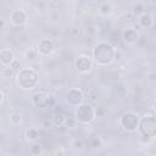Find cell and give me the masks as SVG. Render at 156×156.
I'll return each instance as SVG.
<instances>
[{"label":"cell","instance_id":"15","mask_svg":"<svg viewBox=\"0 0 156 156\" xmlns=\"http://www.w3.org/2000/svg\"><path fill=\"white\" fill-rule=\"evenodd\" d=\"M145 9H144V6H143V4L141 2H135L134 5H133V7H132V12L135 15V16H140V15H143L145 11H144Z\"/></svg>","mask_w":156,"mask_h":156},{"label":"cell","instance_id":"30","mask_svg":"<svg viewBox=\"0 0 156 156\" xmlns=\"http://www.w3.org/2000/svg\"><path fill=\"white\" fill-rule=\"evenodd\" d=\"M155 144H156V139H155Z\"/></svg>","mask_w":156,"mask_h":156},{"label":"cell","instance_id":"9","mask_svg":"<svg viewBox=\"0 0 156 156\" xmlns=\"http://www.w3.org/2000/svg\"><path fill=\"white\" fill-rule=\"evenodd\" d=\"M122 37L127 44H133L138 40V32L134 28H128L122 33Z\"/></svg>","mask_w":156,"mask_h":156},{"label":"cell","instance_id":"23","mask_svg":"<svg viewBox=\"0 0 156 156\" xmlns=\"http://www.w3.org/2000/svg\"><path fill=\"white\" fill-rule=\"evenodd\" d=\"M12 73H13V69L10 66H6V67L2 68V76H4V78H10L12 76Z\"/></svg>","mask_w":156,"mask_h":156},{"label":"cell","instance_id":"25","mask_svg":"<svg viewBox=\"0 0 156 156\" xmlns=\"http://www.w3.org/2000/svg\"><path fill=\"white\" fill-rule=\"evenodd\" d=\"M122 56H123V52H122L119 49L115 50V52H113V61H116V62H119V61L122 60Z\"/></svg>","mask_w":156,"mask_h":156},{"label":"cell","instance_id":"16","mask_svg":"<svg viewBox=\"0 0 156 156\" xmlns=\"http://www.w3.org/2000/svg\"><path fill=\"white\" fill-rule=\"evenodd\" d=\"M38 55H39L38 50H32V49H29V50H27V51L24 52L26 58L29 60V61H34V60H37V58H38Z\"/></svg>","mask_w":156,"mask_h":156},{"label":"cell","instance_id":"29","mask_svg":"<svg viewBox=\"0 0 156 156\" xmlns=\"http://www.w3.org/2000/svg\"><path fill=\"white\" fill-rule=\"evenodd\" d=\"M154 44H155V46H156V35L154 37Z\"/></svg>","mask_w":156,"mask_h":156},{"label":"cell","instance_id":"20","mask_svg":"<svg viewBox=\"0 0 156 156\" xmlns=\"http://www.w3.org/2000/svg\"><path fill=\"white\" fill-rule=\"evenodd\" d=\"M145 78L150 83H156V71H149L145 74Z\"/></svg>","mask_w":156,"mask_h":156},{"label":"cell","instance_id":"4","mask_svg":"<svg viewBox=\"0 0 156 156\" xmlns=\"http://www.w3.org/2000/svg\"><path fill=\"white\" fill-rule=\"evenodd\" d=\"M27 13L26 11L21 10V9H17V10H12L10 16H9V20L10 22L13 24V26H23L26 22H27Z\"/></svg>","mask_w":156,"mask_h":156},{"label":"cell","instance_id":"7","mask_svg":"<svg viewBox=\"0 0 156 156\" xmlns=\"http://www.w3.org/2000/svg\"><path fill=\"white\" fill-rule=\"evenodd\" d=\"M38 52L43 56H49L54 51V43L50 39H41L38 43Z\"/></svg>","mask_w":156,"mask_h":156},{"label":"cell","instance_id":"28","mask_svg":"<svg viewBox=\"0 0 156 156\" xmlns=\"http://www.w3.org/2000/svg\"><path fill=\"white\" fill-rule=\"evenodd\" d=\"M50 1V4L52 5V6H56V5H58V2L61 1V0H49Z\"/></svg>","mask_w":156,"mask_h":156},{"label":"cell","instance_id":"5","mask_svg":"<svg viewBox=\"0 0 156 156\" xmlns=\"http://www.w3.org/2000/svg\"><path fill=\"white\" fill-rule=\"evenodd\" d=\"M33 101H34L35 106H38V107H45V106H50L52 104L50 94L44 90H39L38 93H35L33 95Z\"/></svg>","mask_w":156,"mask_h":156},{"label":"cell","instance_id":"26","mask_svg":"<svg viewBox=\"0 0 156 156\" xmlns=\"http://www.w3.org/2000/svg\"><path fill=\"white\" fill-rule=\"evenodd\" d=\"M10 67H11L13 71H17V69H20V60H18V58H15V60L11 62Z\"/></svg>","mask_w":156,"mask_h":156},{"label":"cell","instance_id":"18","mask_svg":"<svg viewBox=\"0 0 156 156\" xmlns=\"http://www.w3.org/2000/svg\"><path fill=\"white\" fill-rule=\"evenodd\" d=\"M30 154L32 155H41L43 154V146L39 145V144H34L30 146Z\"/></svg>","mask_w":156,"mask_h":156},{"label":"cell","instance_id":"22","mask_svg":"<svg viewBox=\"0 0 156 156\" xmlns=\"http://www.w3.org/2000/svg\"><path fill=\"white\" fill-rule=\"evenodd\" d=\"M101 145H102V141H101L100 138L94 136V138L90 139V146H93V147H100Z\"/></svg>","mask_w":156,"mask_h":156},{"label":"cell","instance_id":"11","mask_svg":"<svg viewBox=\"0 0 156 156\" xmlns=\"http://www.w3.org/2000/svg\"><path fill=\"white\" fill-rule=\"evenodd\" d=\"M66 116L62 113V112H56L52 117V121H54V126L55 127H63L65 126V122H66Z\"/></svg>","mask_w":156,"mask_h":156},{"label":"cell","instance_id":"6","mask_svg":"<svg viewBox=\"0 0 156 156\" xmlns=\"http://www.w3.org/2000/svg\"><path fill=\"white\" fill-rule=\"evenodd\" d=\"M74 67L77 68L78 72L85 73V72H88V71L91 69V61L87 56H83V55L82 56H78L76 58V61H74Z\"/></svg>","mask_w":156,"mask_h":156},{"label":"cell","instance_id":"19","mask_svg":"<svg viewBox=\"0 0 156 156\" xmlns=\"http://www.w3.org/2000/svg\"><path fill=\"white\" fill-rule=\"evenodd\" d=\"M41 127H44V128H51V127H54L52 117H51V118H49V117L43 118V121H41Z\"/></svg>","mask_w":156,"mask_h":156},{"label":"cell","instance_id":"17","mask_svg":"<svg viewBox=\"0 0 156 156\" xmlns=\"http://www.w3.org/2000/svg\"><path fill=\"white\" fill-rule=\"evenodd\" d=\"M87 96L89 100L91 101H96L98 100V90L94 88H90L89 90H87Z\"/></svg>","mask_w":156,"mask_h":156},{"label":"cell","instance_id":"3","mask_svg":"<svg viewBox=\"0 0 156 156\" xmlns=\"http://www.w3.org/2000/svg\"><path fill=\"white\" fill-rule=\"evenodd\" d=\"M121 126L127 132H134L138 128V116L133 112H126L121 118Z\"/></svg>","mask_w":156,"mask_h":156},{"label":"cell","instance_id":"2","mask_svg":"<svg viewBox=\"0 0 156 156\" xmlns=\"http://www.w3.org/2000/svg\"><path fill=\"white\" fill-rule=\"evenodd\" d=\"M95 111L89 104L79 105L76 110V119L80 123H90L94 119Z\"/></svg>","mask_w":156,"mask_h":156},{"label":"cell","instance_id":"21","mask_svg":"<svg viewBox=\"0 0 156 156\" xmlns=\"http://www.w3.org/2000/svg\"><path fill=\"white\" fill-rule=\"evenodd\" d=\"M72 146H73L74 149H77V150H82V149L84 147V141H83L82 139H74V140L72 141Z\"/></svg>","mask_w":156,"mask_h":156},{"label":"cell","instance_id":"10","mask_svg":"<svg viewBox=\"0 0 156 156\" xmlns=\"http://www.w3.org/2000/svg\"><path fill=\"white\" fill-rule=\"evenodd\" d=\"M138 22H139V26L143 28H150L154 24V20H152L151 15L147 12H144L143 15H140Z\"/></svg>","mask_w":156,"mask_h":156},{"label":"cell","instance_id":"13","mask_svg":"<svg viewBox=\"0 0 156 156\" xmlns=\"http://www.w3.org/2000/svg\"><path fill=\"white\" fill-rule=\"evenodd\" d=\"M9 123L11 126H20L22 123V115L13 112L11 115H9Z\"/></svg>","mask_w":156,"mask_h":156},{"label":"cell","instance_id":"14","mask_svg":"<svg viewBox=\"0 0 156 156\" xmlns=\"http://www.w3.org/2000/svg\"><path fill=\"white\" fill-rule=\"evenodd\" d=\"M99 12H100V15H102V16H108V15H111V12H112V6H111L110 4H107V2H104V4L100 5Z\"/></svg>","mask_w":156,"mask_h":156},{"label":"cell","instance_id":"12","mask_svg":"<svg viewBox=\"0 0 156 156\" xmlns=\"http://www.w3.org/2000/svg\"><path fill=\"white\" fill-rule=\"evenodd\" d=\"M38 138H39V130L37 128L32 127V128L26 130V139L28 141H35Z\"/></svg>","mask_w":156,"mask_h":156},{"label":"cell","instance_id":"27","mask_svg":"<svg viewBox=\"0 0 156 156\" xmlns=\"http://www.w3.org/2000/svg\"><path fill=\"white\" fill-rule=\"evenodd\" d=\"M0 93H1V101H0V105L2 106V105H4V102H5V91L1 89V91H0Z\"/></svg>","mask_w":156,"mask_h":156},{"label":"cell","instance_id":"8","mask_svg":"<svg viewBox=\"0 0 156 156\" xmlns=\"http://www.w3.org/2000/svg\"><path fill=\"white\" fill-rule=\"evenodd\" d=\"M13 60H15V54H13L12 50H10V49H2L0 51V62H1V65L4 67L10 66Z\"/></svg>","mask_w":156,"mask_h":156},{"label":"cell","instance_id":"1","mask_svg":"<svg viewBox=\"0 0 156 156\" xmlns=\"http://www.w3.org/2000/svg\"><path fill=\"white\" fill-rule=\"evenodd\" d=\"M113 52H115V50L112 49L111 45L100 43L93 49V57L98 65L106 66L113 60Z\"/></svg>","mask_w":156,"mask_h":156},{"label":"cell","instance_id":"24","mask_svg":"<svg viewBox=\"0 0 156 156\" xmlns=\"http://www.w3.org/2000/svg\"><path fill=\"white\" fill-rule=\"evenodd\" d=\"M74 124H76V119L72 118V117H67L63 127H67V128H74Z\"/></svg>","mask_w":156,"mask_h":156}]
</instances>
